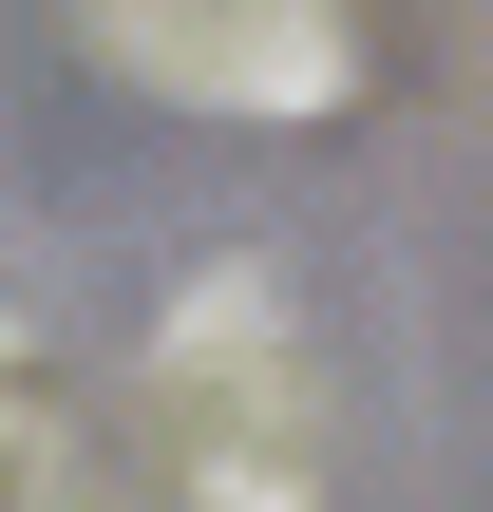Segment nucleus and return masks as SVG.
Segmentation results:
<instances>
[{
  "instance_id": "f257e3e1",
  "label": "nucleus",
  "mask_w": 493,
  "mask_h": 512,
  "mask_svg": "<svg viewBox=\"0 0 493 512\" xmlns=\"http://www.w3.org/2000/svg\"><path fill=\"white\" fill-rule=\"evenodd\" d=\"M133 437L190 512H323V361L266 304V266L171 285V323L133 361Z\"/></svg>"
},
{
  "instance_id": "f03ea898",
  "label": "nucleus",
  "mask_w": 493,
  "mask_h": 512,
  "mask_svg": "<svg viewBox=\"0 0 493 512\" xmlns=\"http://www.w3.org/2000/svg\"><path fill=\"white\" fill-rule=\"evenodd\" d=\"M76 38L171 114H342L361 95L342 0H76Z\"/></svg>"
}]
</instances>
